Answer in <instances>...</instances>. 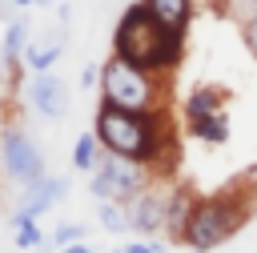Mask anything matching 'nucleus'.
Segmentation results:
<instances>
[{"instance_id":"1","label":"nucleus","mask_w":257,"mask_h":253,"mask_svg":"<svg viewBox=\"0 0 257 253\" xmlns=\"http://www.w3.org/2000/svg\"><path fill=\"white\" fill-rule=\"evenodd\" d=\"M92 133L100 141L104 153L149 165L157 177H165V161L173 157V129H169V108L165 112H124V108H108L96 104L92 116Z\"/></svg>"},{"instance_id":"2","label":"nucleus","mask_w":257,"mask_h":253,"mask_svg":"<svg viewBox=\"0 0 257 253\" xmlns=\"http://www.w3.org/2000/svg\"><path fill=\"white\" fill-rule=\"evenodd\" d=\"M185 40L189 36L165 28L141 0H133L112 24V48L108 52L137 64V68H145V72L173 76L181 68V60H185Z\"/></svg>"},{"instance_id":"3","label":"nucleus","mask_w":257,"mask_h":253,"mask_svg":"<svg viewBox=\"0 0 257 253\" xmlns=\"http://www.w3.org/2000/svg\"><path fill=\"white\" fill-rule=\"evenodd\" d=\"M100 104L108 108H124V112H165L169 108V88L165 76L145 72L120 56H104L100 60V84H96Z\"/></svg>"},{"instance_id":"4","label":"nucleus","mask_w":257,"mask_h":253,"mask_svg":"<svg viewBox=\"0 0 257 253\" xmlns=\"http://www.w3.org/2000/svg\"><path fill=\"white\" fill-rule=\"evenodd\" d=\"M249 213H253V201H249V193H241V189H229V193L221 189V193L197 197L181 245H185V249H209V253H213L217 245L233 241V237L245 229Z\"/></svg>"},{"instance_id":"5","label":"nucleus","mask_w":257,"mask_h":253,"mask_svg":"<svg viewBox=\"0 0 257 253\" xmlns=\"http://www.w3.org/2000/svg\"><path fill=\"white\" fill-rule=\"evenodd\" d=\"M153 181H157V173L149 165H137V161H124V157L104 153L96 161V169L88 173V193H92V201H120V205H128Z\"/></svg>"},{"instance_id":"6","label":"nucleus","mask_w":257,"mask_h":253,"mask_svg":"<svg viewBox=\"0 0 257 253\" xmlns=\"http://www.w3.org/2000/svg\"><path fill=\"white\" fill-rule=\"evenodd\" d=\"M0 173L16 189H24V185H32V181H40L48 173L44 149L24 124H4L0 129Z\"/></svg>"},{"instance_id":"7","label":"nucleus","mask_w":257,"mask_h":253,"mask_svg":"<svg viewBox=\"0 0 257 253\" xmlns=\"http://www.w3.org/2000/svg\"><path fill=\"white\" fill-rule=\"evenodd\" d=\"M24 104H28V112H36L40 120H64L68 108H72L68 80L56 76V72H32V76L24 80Z\"/></svg>"},{"instance_id":"8","label":"nucleus","mask_w":257,"mask_h":253,"mask_svg":"<svg viewBox=\"0 0 257 253\" xmlns=\"http://www.w3.org/2000/svg\"><path fill=\"white\" fill-rule=\"evenodd\" d=\"M165 201H169V177H157L145 193H137L128 209V233L133 237H165Z\"/></svg>"},{"instance_id":"9","label":"nucleus","mask_w":257,"mask_h":253,"mask_svg":"<svg viewBox=\"0 0 257 253\" xmlns=\"http://www.w3.org/2000/svg\"><path fill=\"white\" fill-rule=\"evenodd\" d=\"M68 197V177H56V173H44L40 181H32V185H24L20 193H16V209L12 213H24V217H44L48 209H56L60 201Z\"/></svg>"},{"instance_id":"10","label":"nucleus","mask_w":257,"mask_h":253,"mask_svg":"<svg viewBox=\"0 0 257 253\" xmlns=\"http://www.w3.org/2000/svg\"><path fill=\"white\" fill-rule=\"evenodd\" d=\"M193 205H197L193 185H185V181H169V201H165V241H169V245H181V241H185Z\"/></svg>"},{"instance_id":"11","label":"nucleus","mask_w":257,"mask_h":253,"mask_svg":"<svg viewBox=\"0 0 257 253\" xmlns=\"http://www.w3.org/2000/svg\"><path fill=\"white\" fill-rule=\"evenodd\" d=\"M32 44V20L24 12H16L8 24H4V36H0V68L8 76H20V64H24V52Z\"/></svg>"},{"instance_id":"12","label":"nucleus","mask_w":257,"mask_h":253,"mask_svg":"<svg viewBox=\"0 0 257 253\" xmlns=\"http://www.w3.org/2000/svg\"><path fill=\"white\" fill-rule=\"evenodd\" d=\"M229 88L225 84H209V80H201V84H193L189 92H185V100H181V112L185 116H205V112H229Z\"/></svg>"},{"instance_id":"13","label":"nucleus","mask_w":257,"mask_h":253,"mask_svg":"<svg viewBox=\"0 0 257 253\" xmlns=\"http://www.w3.org/2000/svg\"><path fill=\"white\" fill-rule=\"evenodd\" d=\"M185 137L209 145V149H221L229 145L233 137V124H229V112H205V116H185Z\"/></svg>"},{"instance_id":"14","label":"nucleus","mask_w":257,"mask_h":253,"mask_svg":"<svg viewBox=\"0 0 257 253\" xmlns=\"http://www.w3.org/2000/svg\"><path fill=\"white\" fill-rule=\"evenodd\" d=\"M165 28L189 36V24H193V12H197V0H141Z\"/></svg>"},{"instance_id":"15","label":"nucleus","mask_w":257,"mask_h":253,"mask_svg":"<svg viewBox=\"0 0 257 253\" xmlns=\"http://www.w3.org/2000/svg\"><path fill=\"white\" fill-rule=\"evenodd\" d=\"M64 48H68V36H64V32L52 36V40H32L28 52H24V68H28V76H32V72H52L56 60L64 56Z\"/></svg>"},{"instance_id":"16","label":"nucleus","mask_w":257,"mask_h":253,"mask_svg":"<svg viewBox=\"0 0 257 253\" xmlns=\"http://www.w3.org/2000/svg\"><path fill=\"white\" fill-rule=\"evenodd\" d=\"M100 157H104V149H100L96 133H92V129H84V133L72 141V157H68V161H72V169L88 177V173L96 169V161H100Z\"/></svg>"},{"instance_id":"17","label":"nucleus","mask_w":257,"mask_h":253,"mask_svg":"<svg viewBox=\"0 0 257 253\" xmlns=\"http://www.w3.org/2000/svg\"><path fill=\"white\" fill-rule=\"evenodd\" d=\"M12 241L16 249H40L44 245V229L36 217H24V213H12Z\"/></svg>"},{"instance_id":"18","label":"nucleus","mask_w":257,"mask_h":253,"mask_svg":"<svg viewBox=\"0 0 257 253\" xmlns=\"http://www.w3.org/2000/svg\"><path fill=\"white\" fill-rule=\"evenodd\" d=\"M96 221L104 233H116V237L128 233V209L120 201H96Z\"/></svg>"},{"instance_id":"19","label":"nucleus","mask_w":257,"mask_h":253,"mask_svg":"<svg viewBox=\"0 0 257 253\" xmlns=\"http://www.w3.org/2000/svg\"><path fill=\"white\" fill-rule=\"evenodd\" d=\"M72 241H88V225H80V221H60V225L52 229V245L64 249V245H72Z\"/></svg>"},{"instance_id":"20","label":"nucleus","mask_w":257,"mask_h":253,"mask_svg":"<svg viewBox=\"0 0 257 253\" xmlns=\"http://www.w3.org/2000/svg\"><path fill=\"white\" fill-rule=\"evenodd\" d=\"M165 237H133L128 245H124V253H165Z\"/></svg>"},{"instance_id":"21","label":"nucleus","mask_w":257,"mask_h":253,"mask_svg":"<svg viewBox=\"0 0 257 253\" xmlns=\"http://www.w3.org/2000/svg\"><path fill=\"white\" fill-rule=\"evenodd\" d=\"M241 40H245V48H249V52L257 56V12L241 20Z\"/></svg>"},{"instance_id":"22","label":"nucleus","mask_w":257,"mask_h":253,"mask_svg":"<svg viewBox=\"0 0 257 253\" xmlns=\"http://www.w3.org/2000/svg\"><path fill=\"white\" fill-rule=\"evenodd\" d=\"M100 84V64H84L80 68V88H96Z\"/></svg>"},{"instance_id":"23","label":"nucleus","mask_w":257,"mask_h":253,"mask_svg":"<svg viewBox=\"0 0 257 253\" xmlns=\"http://www.w3.org/2000/svg\"><path fill=\"white\" fill-rule=\"evenodd\" d=\"M60 253H96V249H92L88 241H72V245H64Z\"/></svg>"},{"instance_id":"24","label":"nucleus","mask_w":257,"mask_h":253,"mask_svg":"<svg viewBox=\"0 0 257 253\" xmlns=\"http://www.w3.org/2000/svg\"><path fill=\"white\" fill-rule=\"evenodd\" d=\"M12 16H16V8H12V4H8V0H0V20H4V24H8V20H12Z\"/></svg>"},{"instance_id":"25","label":"nucleus","mask_w":257,"mask_h":253,"mask_svg":"<svg viewBox=\"0 0 257 253\" xmlns=\"http://www.w3.org/2000/svg\"><path fill=\"white\" fill-rule=\"evenodd\" d=\"M8 4H12L16 12H24V8H32V0H8Z\"/></svg>"},{"instance_id":"26","label":"nucleus","mask_w":257,"mask_h":253,"mask_svg":"<svg viewBox=\"0 0 257 253\" xmlns=\"http://www.w3.org/2000/svg\"><path fill=\"white\" fill-rule=\"evenodd\" d=\"M56 0H32V8H52Z\"/></svg>"},{"instance_id":"27","label":"nucleus","mask_w":257,"mask_h":253,"mask_svg":"<svg viewBox=\"0 0 257 253\" xmlns=\"http://www.w3.org/2000/svg\"><path fill=\"white\" fill-rule=\"evenodd\" d=\"M185 253H209V249H185Z\"/></svg>"},{"instance_id":"28","label":"nucleus","mask_w":257,"mask_h":253,"mask_svg":"<svg viewBox=\"0 0 257 253\" xmlns=\"http://www.w3.org/2000/svg\"><path fill=\"white\" fill-rule=\"evenodd\" d=\"M108 253H124V245H120V249H108Z\"/></svg>"}]
</instances>
